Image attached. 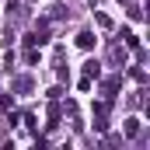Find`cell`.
Segmentation results:
<instances>
[{"instance_id": "cell-1", "label": "cell", "mask_w": 150, "mask_h": 150, "mask_svg": "<svg viewBox=\"0 0 150 150\" xmlns=\"http://www.w3.org/2000/svg\"><path fill=\"white\" fill-rule=\"evenodd\" d=\"M77 45H80V49H91V45H94V35H91V32H80V35H77Z\"/></svg>"}, {"instance_id": "cell-2", "label": "cell", "mask_w": 150, "mask_h": 150, "mask_svg": "<svg viewBox=\"0 0 150 150\" xmlns=\"http://www.w3.org/2000/svg\"><path fill=\"white\" fill-rule=\"evenodd\" d=\"M101 74V70H98V63H94V59H87V63H84V77H98Z\"/></svg>"}, {"instance_id": "cell-3", "label": "cell", "mask_w": 150, "mask_h": 150, "mask_svg": "<svg viewBox=\"0 0 150 150\" xmlns=\"http://www.w3.org/2000/svg\"><path fill=\"white\" fill-rule=\"evenodd\" d=\"M126 133H129V136H136V133H140V122H136V119H129V122H126Z\"/></svg>"}, {"instance_id": "cell-4", "label": "cell", "mask_w": 150, "mask_h": 150, "mask_svg": "<svg viewBox=\"0 0 150 150\" xmlns=\"http://www.w3.org/2000/svg\"><path fill=\"white\" fill-rule=\"evenodd\" d=\"M122 38H126V45H129V49H136V45H140V38L133 35V32H126V35H122Z\"/></svg>"}, {"instance_id": "cell-5", "label": "cell", "mask_w": 150, "mask_h": 150, "mask_svg": "<svg viewBox=\"0 0 150 150\" xmlns=\"http://www.w3.org/2000/svg\"><path fill=\"white\" fill-rule=\"evenodd\" d=\"M115 91H119V80H115V77H112V80H105V94H115Z\"/></svg>"}]
</instances>
